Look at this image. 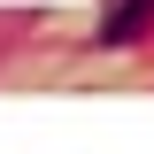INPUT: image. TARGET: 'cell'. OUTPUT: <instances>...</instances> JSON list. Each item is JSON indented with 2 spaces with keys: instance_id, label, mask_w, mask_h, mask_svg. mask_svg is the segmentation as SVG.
Here are the masks:
<instances>
[{
  "instance_id": "6da1fadb",
  "label": "cell",
  "mask_w": 154,
  "mask_h": 154,
  "mask_svg": "<svg viewBox=\"0 0 154 154\" xmlns=\"http://www.w3.org/2000/svg\"><path fill=\"white\" fill-rule=\"evenodd\" d=\"M154 31V0H116L108 23H100V46H131V38Z\"/></svg>"
}]
</instances>
